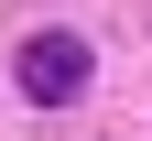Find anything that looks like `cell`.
Instances as JSON below:
<instances>
[{
	"instance_id": "1",
	"label": "cell",
	"mask_w": 152,
	"mask_h": 141,
	"mask_svg": "<svg viewBox=\"0 0 152 141\" xmlns=\"http://www.w3.org/2000/svg\"><path fill=\"white\" fill-rule=\"evenodd\" d=\"M87 65H98L87 33H33V44H22V87L44 98V109H65V98L87 87Z\"/></svg>"
}]
</instances>
